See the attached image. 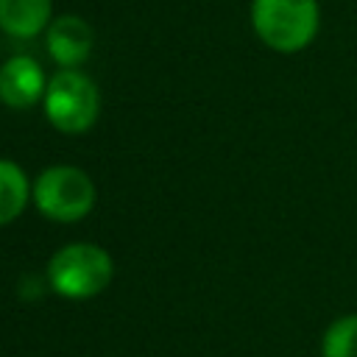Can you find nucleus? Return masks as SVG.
I'll use <instances>...</instances> for the list:
<instances>
[{
	"instance_id": "obj_8",
	"label": "nucleus",
	"mask_w": 357,
	"mask_h": 357,
	"mask_svg": "<svg viewBox=\"0 0 357 357\" xmlns=\"http://www.w3.org/2000/svg\"><path fill=\"white\" fill-rule=\"evenodd\" d=\"M25 201H28L25 173L14 162L0 159V226L14 220L25 209Z\"/></svg>"
},
{
	"instance_id": "obj_7",
	"label": "nucleus",
	"mask_w": 357,
	"mask_h": 357,
	"mask_svg": "<svg viewBox=\"0 0 357 357\" xmlns=\"http://www.w3.org/2000/svg\"><path fill=\"white\" fill-rule=\"evenodd\" d=\"M50 0H0V28L11 36L31 39L50 22Z\"/></svg>"
},
{
	"instance_id": "obj_3",
	"label": "nucleus",
	"mask_w": 357,
	"mask_h": 357,
	"mask_svg": "<svg viewBox=\"0 0 357 357\" xmlns=\"http://www.w3.org/2000/svg\"><path fill=\"white\" fill-rule=\"evenodd\" d=\"M100 109L98 86L78 70H61L47 81L45 89V114L64 134L86 131Z\"/></svg>"
},
{
	"instance_id": "obj_2",
	"label": "nucleus",
	"mask_w": 357,
	"mask_h": 357,
	"mask_svg": "<svg viewBox=\"0 0 357 357\" xmlns=\"http://www.w3.org/2000/svg\"><path fill=\"white\" fill-rule=\"evenodd\" d=\"M112 257L92 243H73L53 254L47 265V279L59 296L89 298L98 296L112 282Z\"/></svg>"
},
{
	"instance_id": "obj_9",
	"label": "nucleus",
	"mask_w": 357,
	"mask_h": 357,
	"mask_svg": "<svg viewBox=\"0 0 357 357\" xmlns=\"http://www.w3.org/2000/svg\"><path fill=\"white\" fill-rule=\"evenodd\" d=\"M321 357H357V312H346L326 326Z\"/></svg>"
},
{
	"instance_id": "obj_4",
	"label": "nucleus",
	"mask_w": 357,
	"mask_h": 357,
	"mask_svg": "<svg viewBox=\"0 0 357 357\" xmlns=\"http://www.w3.org/2000/svg\"><path fill=\"white\" fill-rule=\"evenodd\" d=\"M33 201H36V209L47 215L50 220L70 223V220L84 218L92 209L95 187L84 170L59 165V167H47L36 178Z\"/></svg>"
},
{
	"instance_id": "obj_5",
	"label": "nucleus",
	"mask_w": 357,
	"mask_h": 357,
	"mask_svg": "<svg viewBox=\"0 0 357 357\" xmlns=\"http://www.w3.org/2000/svg\"><path fill=\"white\" fill-rule=\"evenodd\" d=\"M42 67L28 56H14L0 67V100L11 109H28L45 95Z\"/></svg>"
},
{
	"instance_id": "obj_6",
	"label": "nucleus",
	"mask_w": 357,
	"mask_h": 357,
	"mask_svg": "<svg viewBox=\"0 0 357 357\" xmlns=\"http://www.w3.org/2000/svg\"><path fill=\"white\" fill-rule=\"evenodd\" d=\"M47 50L64 70H73L92 50V28L81 17L64 14L47 28Z\"/></svg>"
},
{
	"instance_id": "obj_1",
	"label": "nucleus",
	"mask_w": 357,
	"mask_h": 357,
	"mask_svg": "<svg viewBox=\"0 0 357 357\" xmlns=\"http://www.w3.org/2000/svg\"><path fill=\"white\" fill-rule=\"evenodd\" d=\"M251 25L271 50L298 53L318 33V0H251Z\"/></svg>"
}]
</instances>
